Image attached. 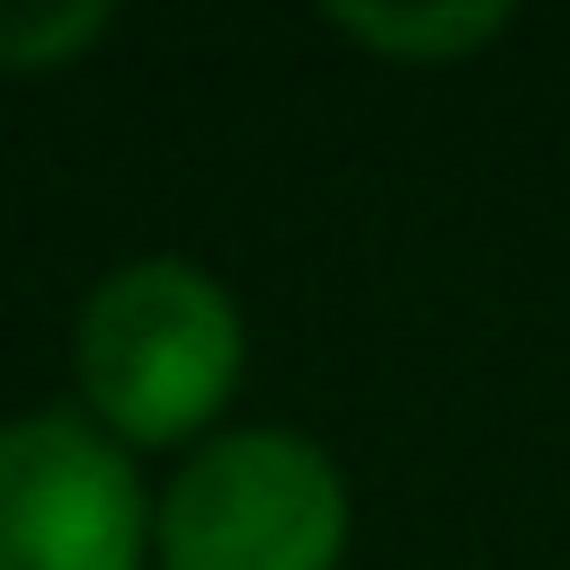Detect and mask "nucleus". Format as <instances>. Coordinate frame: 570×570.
Returning a JSON list of instances; mask_svg holds the SVG:
<instances>
[{"label": "nucleus", "instance_id": "obj_5", "mask_svg": "<svg viewBox=\"0 0 570 570\" xmlns=\"http://www.w3.org/2000/svg\"><path fill=\"white\" fill-rule=\"evenodd\" d=\"M116 36V0H0V71H62Z\"/></svg>", "mask_w": 570, "mask_h": 570}, {"label": "nucleus", "instance_id": "obj_2", "mask_svg": "<svg viewBox=\"0 0 570 570\" xmlns=\"http://www.w3.org/2000/svg\"><path fill=\"white\" fill-rule=\"evenodd\" d=\"M347 472L303 428H214L151 499L160 570H338Z\"/></svg>", "mask_w": 570, "mask_h": 570}, {"label": "nucleus", "instance_id": "obj_3", "mask_svg": "<svg viewBox=\"0 0 570 570\" xmlns=\"http://www.w3.org/2000/svg\"><path fill=\"white\" fill-rule=\"evenodd\" d=\"M151 508L134 445L89 410L0 419V570H142Z\"/></svg>", "mask_w": 570, "mask_h": 570}, {"label": "nucleus", "instance_id": "obj_1", "mask_svg": "<svg viewBox=\"0 0 570 570\" xmlns=\"http://www.w3.org/2000/svg\"><path fill=\"white\" fill-rule=\"evenodd\" d=\"M249 330L214 267L178 249L116 258L71 312V374L116 445H187L240 383Z\"/></svg>", "mask_w": 570, "mask_h": 570}, {"label": "nucleus", "instance_id": "obj_4", "mask_svg": "<svg viewBox=\"0 0 570 570\" xmlns=\"http://www.w3.org/2000/svg\"><path fill=\"white\" fill-rule=\"evenodd\" d=\"M330 27L392 62H454L517 27L508 0H330Z\"/></svg>", "mask_w": 570, "mask_h": 570}]
</instances>
